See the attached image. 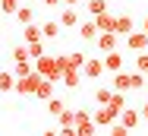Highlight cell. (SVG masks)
<instances>
[{
	"instance_id": "cell-35",
	"label": "cell",
	"mask_w": 148,
	"mask_h": 136,
	"mask_svg": "<svg viewBox=\"0 0 148 136\" xmlns=\"http://www.w3.org/2000/svg\"><path fill=\"white\" fill-rule=\"evenodd\" d=\"M145 32H148V16H145Z\"/></svg>"
},
{
	"instance_id": "cell-13",
	"label": "cell",
	"mask_w": 148,
	"mask_h": 136,
	"mask_svg": "<svg viewBox=\"0 0 148 136\" xmlns=\"http://www.w3.org/2000/svg\"><path fill=\"white\" fill-rule=\"evenodd\" d=\"M85 60H88V54L73 51V54H63V67H76V70H82V67H85Z\"/></svg>"
},
{
	"instance_id": "cell-29",
	"label": "cell",
	"mask_w": 148,
	"mask_h": 136,
	"mask_svg": "<svg viewBox=\"0 0 148 136\" xmlns=\"http://www.w3.org/2000/svg\"><path fill=\"white\" fill-rule=\"evenodd\" d=\"M107 105H110L114 111H123V108H126V98H123V92H114V98H110Z\"/></svg>"
},
{
	"instance_id": "cell-32",
	"label": "cell",
	"mask_w": 148,
	"mask_h": 136,
	"mask_svg": "<svg viewBox=\"0 0 148 136\" xmlns=\"http://www.w3.org/2000/svg\"><path fill=\"white\" fill-rule=\"evenodd\" d=\"M142 120L148 124V98H145V105H142Z\"/></svg>"
},
{
	"instance_id": "cell-25",
	"label": "cell",
	"mask_w": 148,
	"mask_h": 136,
	"mask_svg": "<svg viewBox=\"0 0 148 136\" xmlns=\"http://www.w3.org/2000/svg\"><path fill=\"white\" fill-rule=\"evenodd\" d=\"M25 44H29V54H32V60H38V57L44 54V38H41V41H25Z\"/></svg>"
},
{
	"instance_id": "cell-10",
	"label": "cell",
	"mask_w": 148,
	"mask_h": 136,
	"mask_svg": "<svg viewBox=\"0 0 148 136\" xmlns=\"http://www.w3.org/2000/svg\"><path fill=\"white\" fill-rule=\"evenodd\" d=\"M98 35H101V28H98L95 19H91V22H79V38H82V41H95Z\"/></svg>"
},
{
	"instance_id": "cell-8",
	"label": "cell",
	"mask_w": 148,
	"mask_h": 136,
	"mask_svg": "<svg viewBox=\"0 0 148 136\" xmlns=\"http://www.w3.org/2000/svg\"><path fill=\"white\" fill-rule=\"evenodd\" d=\"M120 124H126L129 130H136V127L142 124V111H136V108H123V111H120Z\"/></svg>"
},
{
	"instance_id": "cell-18",
	"label": "cell",
	"mask_w": 148,
	"mask_h": 136,
	"mask_svg": "<svg viewBox=\"0 0 148 136\" xmlns=\"http://www.w3.org/2000/svg\"><path fill=\"white\" fill-rule=\"evenodd\" d=\"M114 92H117L114 85H101V89H95V101H98V105H107V101L114 98Z\"/></svg>"
},
{
	"instance_id": "cell-34",
	"label": "cell",
	"mask_w": 148,
	"mask_h": 136,
	"mask_svg": "<svg viewBox=\"0 0 148 136\" xmlns=\"http://www.w3.org/2000/svg\"><path fill=\"white\" fill-rule=\"evenodd\" d=\"M63 3H69V6H76V3H79V0H63Z\"/></svg>"
},
{
	"instance_id": "cell-14",
	"label": "cell",
	"mask_w": 148,
	"mask_h": 136,
	"mask_svg": "<svg viewBox=\"0 0 148 136\" xmlns=\"http://www.w3.org/2000/svg\"><path fill=\"white\" fill-rule=\"evenodd\" d=\"M60 26H63V28H76V26H79V13H76L73 6H66V10L60 13Z\"/></svg>"
},
{
	"instance_id": "cell-9",
	"label": "cell",
	"mask_w": 148,
	"mask_h": 136,
	"mask_svg": "<svg viewBox=\"0 0 148 136\" xmlns=\"http://www.w3.org/2000/svg\"><path fill=\"white\" fill-rule=\"evenodd\" d=\"M57 127H60V133H66V130H73V127H76V111L63 108V111L57 114Z\"/></svg>"
},
{
	"instance_id": "cell-12",
	"label": "cell",
	"mask_w": 148,
	"mask_h": 136,
	"mask_svg": "<svg viewBox=\"0 0 148 136\" xmlns=\"http://www.w3.org/2000/svg\"><path fill=\"white\" fill-rule=\"evenodd\" d=\"M79 82H82V70H76V67H66L63 70V85L66 89H76Z\"/></svg>"
},
{
	"instance_id": "cell-19",
	"label": "cell",
	"mask_w": 148,
	"mask_h": 136,
	"mask_svg": "<svg viewBox=\"0 0 148 136\" xmlns=\"http://www.w3.org/2000/svg\"><path fill=\"white\" fill-rule=\"evenodd\" d=\"M0 92H16V73H0Z\"/></svg>"
},
{
	"instance_id": "cell-4",
	"label": "cell",
	"mask_w": 148,
	"mask_h": 136,
	"mask_svg": "<svg viewBox=\"0 0 148 136\" xmlns=\"http://www.w3.org/2000/svg\"><path fill=\"white\" fill-rule=\"evenodd\" d=\"M117 120H120V111H114L110 105L95 108V124H98V127H107V130H110V124H117Z\"/></svg>"
},
{
	"instance_id": "cell-33",
	"label": "cell",
	"mask_w": 148,
	"mask_h": 136,
	"mask_svg": "<svg viewBox=\"0 0 148 136\" xmlns=\"http://www.w3.org/2000/svg\"><path fill=\"white\" fill-rule=\"evenodd\" d=\"M44 3H47V6H60L63 0H44Z\"/></svg>"
},
{
	"instance_id": "cell-22",
	"label": "cell",
	"mask_w": 148,
	"mask_h": 136,
	"mask_svg": "<svg viewBox=\"0 0 148 136\" xmlns=\"http://www.w3.org/2000/svg\"><path fill=\"white\" fill-rule=\"evenodd\" d=\"M13 73H16V79L19 76H29V73H35V63L32 60H16V70Z\"/></svg>"
},
{
	"instance_id": "cell-20",
	"label": "cell",
	"mask_w": 148,
	"mask_h": 136,
	"mask_svg": "<svg viewBox=\"0 0 148 136\" xmlns=\"http://www.w3.org/2000/svg\"><path fill=\"white\" fill-rule=\"evenodd\" d=\"M22 35H25V41H41V38H44V28H41V26H35V22H29Z\"/></svg>"
},
{
	"instance_id": "cell-15",
	"label": "cell",
	"mask_w": 148,
	"mask_h": 136,
	"mask_svg": "<svg viewBox=\"0 0 148 136\" xmlns=\"http://www.w3.org/2000/svg\"><path fill=\"white\" fill-rule=\"evenodd\" d=\"M114 89H117V92H129V89H132V76H126L123 70H117V73H114Z\"/></svg>"
},
{
	"instance_id": "cell-27",
	"label": "cell",
	"mask_w": 148,
	"mask_h": 136,
	"mask_svg": "<svg viewBox=\"0 0 148 136\" xmlns=\"http://www.w3.org/2000/svg\"><path fill=\"white\" fill-rule=\"evenodd\" d=\"M13 60H32L29 44H16V48H13Z\"/></svg>"
},
{
	"instance_id": "cell-26",
	"label": "cell",
	"mask_w": 148,
	"mask_h": 136,
	"mask_svg": "<svg viewBox=\"0 0 148 136\" xmlns=\"http://www.w3.org/2000/svg\"><path fill=\"white\" fill-rule=\"evenodd\" d=\"M107 10V0H88V13H91V19L98 16V13H104Z\"/></svg>"
},
{
	"instance_id": "cell-1",
	"label": "cell",
	"mask_w": 148,
	"mask_h": 136,
	"mask_svg": "<svg viewBox=\"0 0 148 136\" xmlns=\"http://www.w3.org/2000/svg\"><path fill=\"white\" fill-rule=\"evenodd\" d=\"M35 70L41 73V76H47L51 82H63V57H51V54H41L35 60Z\"/></svg>"
},
{
	"instance_id": "cell-6",
	"label": "cell",
	"mask_w": 148,
	"mask_h": 136,
	"mask_svg": "<svg viewBox=\"0 0 148 136\" xmlns=\"http://www.w3.org/2000/svg\"><path fill=\"white\" fill-rule=\"evenodd\" d=\"M117 32H101L98 38H95V44H98V51L101 54H110V51H117Z\"/></svg>"
},
{
	"instance_id": "cell-23",
	"label": "cell",
	"mask_w": 148,
	"mask_h": 136,
	"mask_svg": "<svg viewBox=\"0 0 148 136\" xmlns=\"http://www.w3.org/2000/svg\"><path fill=\"white\" fill-rule=\"evenodd\" d=\"M16 19H19L22 26H29V22H35V10H32V6H19V10H16Z\"/></svg>"
},
{
	"instance_id": "cell-31",
	"label": "cell",
	"mask_w": 148,
	"mask_h": 136,
	"mask_svg": "<svg viewBox=\"0 0 148 136\" xmlns=\"http://www.w3.org/2000/svg\"><path fill=\"white\" fill-rule=\"evenodd\" d=\"M66 108V105H63V101H60V98H51V101H47V111H51V114H54V117H57L60 111Z\"/></svg>"
},
{
	"instance_id": "cell-3",
	"label": "cell",
	"mask_w": 148,
	"mask_h": 136,
	"mask_svg": "<svg viewBox=\"0 0 148 136\" xmlns=\"http://www.w3.org/2000/svg\"><path fill=\"white\" fill-rule=\"evenodd\" d=\"M41 79H47V76H41L38 70L29 73V76H19V79H16V92H19V95H35L38 85H41Z\"/></svg>"
},
{
	"instance_id": "cell-37",
	"label": "cell",
	"mask_w": 148,
	"mask_h": 136,
	"mask_svg": "<svg viewBox=\"0 0 148 136\" xmlns=\"http://www.w3.org/2000/svg\"><path fill=\"white\" fill-rule=\"evenodd\" d=\"M0 13H3V6H0Z\"/></svg>"
},
{
	"instance_id": "cell-28",
	"label": "cell",
	"mask_w": 148,
	"mask_h": 136,
	"mask_svg": "<svg viewBox=\"0 0 148 136\" xmlns=\"http://www.w3.org/2000/svg\"><path fill=\"white\" fill-rule=\"evenodd\" d=\"M0 6H3V13H6V16H16V10H19L22 3H19V0H0Z\"/></svg>"
},
{
	"instance_id": "cell-16",
	"label": "cell",
	"mask_w": 148,
	"mask_h": 136,
	"mask_svg": "<svg viewBox=\"0 0 148 136\" xmlns=\"http://www.w3.org/2000/svg\"><path fill=\"white\" fill-rule=\"evenodd\" d=\"M104 67H107L110 73L123 70V57H120V51H110V54H104Z\"/></svg>"
},
{
	"instance_id": "cell-5",
	"label": "cell",
	"mask_w": 148,
	"mask_h": 136,
	"mask_svg": "<svg viewBox=\"0 0 148 136\" xmlns=\"http://www.w3.org/2000/svg\"><path fill=\"white\" fill-rule=\"evenodd\" d=\"M104 70H107V67H104V57H88L85 67H82V76H85V79H98Z\"/></svg>"
},
{
	"instance_id": "cell-2",
	"label": "cell",
	"mask_w": 148,
	"mask_h": 136,
	"mask_svg": "<svg viewBox=\"0 0 148 136\" xmlns=\"http://www.w3.org/2000/svg\"><path fill=\"white\" fill-rule=\"evenodd\" d=\"M95 114L91 111H85V108H79L76 111V127H73V136H91L95 133Z\"/></svg>"
},
{
	"instance_id": "cell-30",
	"label": "cell",
	"mask_w": 148,
	"mask_h": 136,
	"mask_svg": "<svg viewBox=\"0 0 148 136\" xmlns=\"http://www.w3.org/2000/svg\"><path fill=\"white\" fill-rule=\"evenodd\" d=\"M136 70L148 73V54H145V51H139V57H136Z\"/></svg>"
},
{
	"instance_id": "cell-7",
	"label": "cell",
	"mask_w": 148,
	"mask_h": 136,
	"mask_svg": "<svg viewBox=\"0 0 148 136\" xmlns=\"http://www.w3.org/2000/svg\"><path fill=\"white\" fill-rule=\"evenodd\" d=\"M126 48L136 51V54L139 51H148V32H129L126 35Z\"/></svg>"
},
{
	"instance_id": "cell-17",
	"label": "cell",
	"mask_w": 148,
	"mask_h": 136,
	"mask_svg": "<svg viewBox=\"0 0 148 136\" xmlns=\"http://www.w3.org/2000/svg\"><path fill=\"white\" fill-rule=\"evenodd\" d=\"M129 32H136V22H132V16H117V35H129Z\"/></svg>"
},
{
	"instance_id": "cell-24",
	"label": "cell",
	"mask_w": 148,
	"mask_h": 136,
	"mask_svg": "<svg viewBox=\"0 0 148 136\" xmlns=\"http://www.w3.org/2000/svg\"><path fill=\"white\" fill-rule=\"evenodd\" d=\"M41 28H44V38H57L63 26H60V19H51V22H44Z\"/></svg>"
},
{
	"instance_id": "cell-36",
	"label": "cell",
	"mask_w": 148,
	"mask_h": 136,
	"mask_svg": "<svg viewBox=\"0 0 148 136\" xmlns=\"http://www.w3.org/2000/svg\"><path fill=\"white\" fill-rule=\"evenodd\" d=\"M145 98H148V85H145Z\"/></svg>"
},
{
	"instance_id": "cell-11",
	"label": "cell",
	"mask_w": 148,
	"mask_h": 136,
	"mask_svg": "<svg viewBox=\"0 0 148 136\" xmlns=\"http://www.w3.org/2000/svg\"><path fill=\"white\" fill-rule=\"evenodd\" d=\"M95 22H98L101 32H117V16H110L107 10H104V13H98V16H95Z\"/></svg>"
},
{
	"instance_id": "cell-21",
	"label": "cell",
	"mask_w": 148,
	"mask_h": 136,
	"mask_svg": "<svg viewBox=\"0 0 148 136\" xmlns=\"http://www.w3.org/2000/svg\"><path fill=\"white\" fill-rule=\"evenodd\" d=\"M38 98H44V101H51L54 98V82L51 79H41V85H38V92H35Z\"/></svg>"
}]
</instances>
